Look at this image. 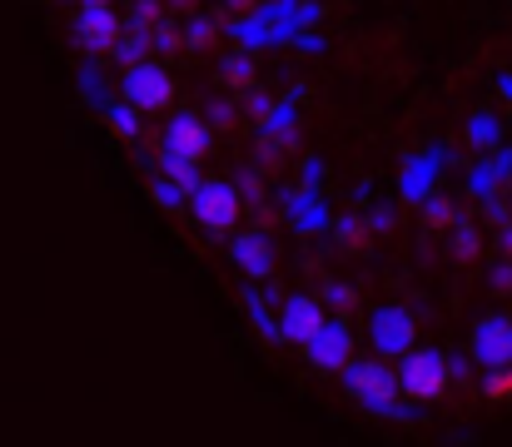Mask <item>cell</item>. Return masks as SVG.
Segmentation results:
<instances>
[{
	"label": "cell",
	"instance_id": "cell-3",
	"mask_svg": "<svg viewBox=\"0 0 512 447\" xmlns=\"http://www.w3.org/2000/svg\"><path fill=\"white\" fill-rule=\"evenodd\" d=\"M189 204H194V219H199L204 229H234L239 214H244L239 189L224 184V179H204V184H194V189H189Z\"/></svg>",
	"mask_w": 512,
	"mask_h": 447
},
{
	"label": "cell",
	"instance_id": "cell-13",
	"mask_svg": "<svg viewBox=\"0 0 512 447\" xmlns=\"http://www.w3.org/2000/svg\"><path fill=\"white\" fill-rule=\"evenodd\" d=\"M110 120H115V130H120V135H135V115H130V110H115Z\"/></svg>",
	"mask_w": 512,
	"mask_h": 447
},
{
	"label": "cell",
	"instance_id": "cell-12",
	"mask_svg": "<svg viewBox=\"0 0 512 447\" xmlns=\"http://www.w3.org/2000/svg\"><path fill=\"white\" fill-rule=\"evenodd\" d=\"M483 393H488V398H512V363H503V368L483 383Z\"/></svg>",
	"mask_w": 512,
	"mask_h": 447
},
{
	"label": "cell",
	"instance_id": "cell-5",
	"mask_svg": "<svg viewBox=\"0 0 512 447\" xmlns=\"http://www.w3.org/2000/svg\"><path fill=\"white\" fill-rule=\"evenodd\" d=\"M319 328H324V303L319 298L294 294L284 303V313H279V338L284 343H309Z\"/></svg>",
	"mask_w": 512,
	"mask_h": 447
},
{
	"label": "cell",
	"instance_id": "cell-14",
	"mask_svg": "<svg viewBox=\"0 0 512 447\" xmlns=\"http://www.w3.org/2000/svg\"><path fill=\"white\" fill-rule=\"evenodd\" d=\"M90 5H105V0H90Z\"/></svg>",
	"mask_w": 512,
	"mask_h": 447
},
{
	"label": "cell",
	"instance_id": "cell-9",
	"mask_svg": "<svg viewBox=\"0 0 512 447\" xmlns=\"http://www.w3.org/2000/svg\"><path fill=\"white\" fill-rule=\"evenodd\" d=\"M115 35H120V20H115L105 5H85V10L75 15V40H80L85 50H110Z\"/></svg>",
	"mask_w": 512,
	"mask_h": 447
},
{
	"label": "cell",
	"instance_id": "cell-8",
	"mask_svg": "<svg viewBox=\"0 0 512 447\" xmlns=\"http://www.w3.org/2000/svg\"><path fill=\"white\" fill-rule=\"evenodd\" d=\"M373 348L378 353H408L413 348V318L403 308H378L373 313Z\"/></svg>",
	"mask_w": 512,
	"mask_h": 447
},
{
	"label": "cell",
	"instance_id": "cell-1",
	"mask_svg": "<svg viewBox=\"0 0 512 447\" xmlns=\"http://www.w3.org/2000/svg\"><path fill=\"white\" fill-rule=\"evenodd\" d=\"M398 388L413 403H433L448 393V358L438 348H408L398 363Z\"/></svg>",
	"mask_w": 512,
	"mask_h": 447
},
{
	"label": "cell",
	"instance_id": "cell-6",
	"mask_svg": "<svg viewBox=\"0 0 512 447\" xmlns=\"http://www.w3.org/2000/svg\"><path fill=\"white\" fill-rule=\"evenodd\" d=\"M304 353H309L324 373H343V368L353 363V333L339 328V323H324V328L304 343Z\"/></svg>",
	"mask_w": 512,
	"mask_h": 447
},
{
	"label": "cell",
	"instance_id": "cell-4",
	"mask_svg": "<svg viewBox=\"0 0 512 447\" xmlns=\"http://www.w3.org/2000/svg\"><path fill=\"white\" fill-rule=\"evenodd\" d=\"M125 100L135 105V110H165L174 100V80L165 65H155V60H140V65H130V75H125Z\"/></svg>",
	"mask_w": 512,
	"mask_h": 447
},
{
	"label": "cell",
	"instance_id": "cell-2",
	"mask_svg": "<svg viewBox=\"0 0 512 447\" xmlns=\"http://www.w3.org/2000/svg\"><path fill=\"white\" fill-rule=\"evenodd\" d=\"M343 383H348V393L363 403V408H373V413H383V418H398L393 408H398V373H388L383 363H348L343 368Z\"/></svg>",
	"mask_w": 512,
	"mask_h": 447
},
{
	"label": "cell",
	"instance_id": "cell-7",
	"mask_svg": "<svg viewBox=\"0 0 512 447\" xmlns=\"http://www.w3.org/2000/svg\"><path fill=\"white\" fill-rule=\"evenodd\" d=\"M204 149H209V130H204V120H194V115H174L170 130H165V154L199 164V159H204Z\"/></svg>",
	"mask_w": 512,
	"mask_h": 447
},
{
	"label": "cell",
	"instance_id": "cell-10",
	"mask_svg": "<svg viewBox=\"0 0 512 447\" xmlns=\"http://www.w3.org/2000/svg\"><path fill=\"white\" fill-rule=\"evenodd\" d=\"M473 348H478V358L488 363V368H503L512 363V323H483L478 328V338H473Z\"/></svg>",
	"mask_w": 512,
	"mask_h": 447
},
{
	"label": "cell",
	"instance_id": "cell-11",
	"mask_svg": "<svg viewBox=\"0 0 512 447\" xmlns=\"http://www.w3.org/2000/svg\"><path fill=\"white\" fill-rule=\"evenodd\" d=\"M234 264L244 269V274H254V279H264V274H274V259H269V244L264 239H239L234 244Z\"/></svg>",
	"mask_w": 512,
	"mask_h": 447
}]
</instances>
